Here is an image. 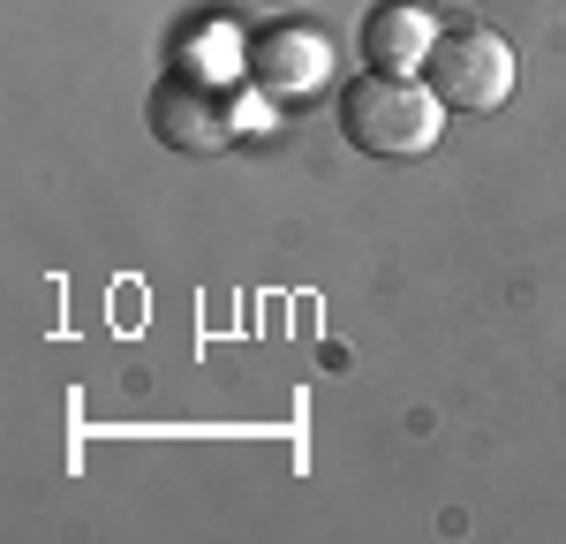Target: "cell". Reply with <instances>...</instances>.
<instances>
[{
	"label": "cell",
	"instance_id": "cell-1",
	"mask_svg": "<svg viewBox=\"0 0 566 544\" xmlns=\"http://www.w3.org/2000/svg\"><path fill=\"white\" fill-rule=\"evenodd\" d=\"M446 98L423 76H392V69H363L340 91V136L370 159H423L438 144Z\"/></svg>",
	"mask_w": 566,
	"mask_h": 544
},
{
	"label": "cell",
	"instance_id": "cell-2",
	"mask_svg": "<svg viewBox=\"0 0 566 544\" xmlns=\"http://www.w3.org/2000/svg\"><path fill=\"white\" fill-rule=\"evenodd\" d=\"M423 84L446 98V114H491L514 98V45L483 23H446L423 53Z\"/></svg>",
	"mask_w": 566,
	"mask_h": 544
},
{
	"label": "cell",
	"instance_id": "cell-3",
	"mask_svg": "<svg viewBox=\"0 0 566 544\" xmlns=\"http://www.w3.org/2000/svg\"><path fill=\"white\" fill-rule=\"evenodd\" d=\"M151 136L181 151V159H212V151H234V136H242V106L227 98L219 84H205L197 69H175V76H159L151 91Z\"/></svg>",
	"mask_w": 566,
	"mask_h": 544
},
{
	"label": "cell",
	"instance_id": "cell-4",
	"mask_svg": "<svg viewBox=\"0 0 566 544\" xmlns=\"http://www.w3.org/2000/svg\"><path fill=\"white\" fill-rule=\"evenodd\" d=\"M242 76H250L264 98L295 106V98H310V91L333 84V45H325V31L272 23V31H258V39L242 45Z\"/></svg>",
	"mask_w": 566,
	"mask_h": 544
},
{
	"label": "cell",
	"instance_id": "cell-5",
	"mask_svg": "<svg viewBox=\"0 0 566 544\" xmlns=\"http://www.w3.org/2000/svg\"><path fill=\"white\" fill-rule=\"evenodd\" d=\"M438 31H446V23H431V8H416V0H378V8L363 15V61H370V69H392V76H416Z\"/></svg>",
	"mask_w": 566,
	"mask_h": 544
}]
</instances>
